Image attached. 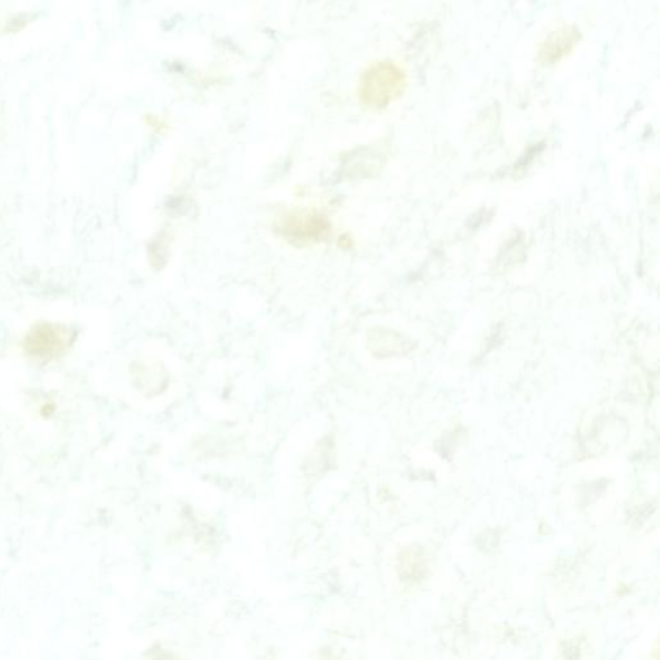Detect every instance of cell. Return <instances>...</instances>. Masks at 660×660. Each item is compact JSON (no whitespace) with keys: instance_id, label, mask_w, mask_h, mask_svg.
I'll return each instance as SVG.
<instances>
[{"instance_id":"1","label":"cell","mask_w":660,"mask_h":660,"mask_svg":"<svg viewBox=\"0 0 660 660\" xmlns=\"http://www.w3.org/2000/svg\"><path fill=\"white\" fill-rule=\"evenodd\" d=\"M405 84L402 69L390 62L379 63L369 71L367 95L376 105H386L400 95Z\"/></svg>"},{"instance_id":"3","label":"cell","mask_w":660,"mask_h":660,"mask_svg":"<svg viewBox=\"0 0 660 660\" xmlns=\"http://www.w3.org/2000/svg\"><path fill=\"white\" fill-rule=\"evenodd\" d=\"M61 345H63L62 339H60L52 328H42L34 336L30 337V349H36L41 346L36 351L38 354H53L57 349L61 348Z\"/></svg>"},{"instance_id":"2","label":"cell","mask_w":660,"mask_h":660,"mask_svg":"<svg viewBox=\"0 0 660 660\" xmlns=\"http://www.w3.org/2000/svg\"><path fill=\"white\" fill-rule=\"evenodd\" d=\"M580 39V30L575 26L557 27L541 45L539 59L544 63H554L568 54Z\"/></svg>"}]
</instances>
